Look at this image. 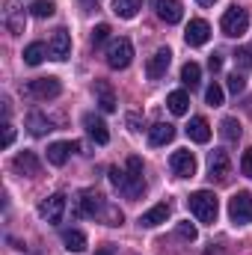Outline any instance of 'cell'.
<instances>
[{
	"label": "cell",
	"instance_id": "6da1fadb",
	"mask_svg": "<svg viewBox=\"0 0 252 255\" xmlns=\"http://www.w3.org/2000/svg\"><path fill=\"white\" fill-rule=\"evenodd\" d=\"M187 208H190V214L199 220V223H217V214H220V202H217V196L211 190H196V193H190V199H187Z\"/></svg>",
	"mask_w": 252,
	"mask_h": 255
},
{
	"label": "cell",
	"instance_id": "7a4b0ae2",
	"mask_svg": "<svg viewBox=\"0 0 252 255\" xmlns=\"http://www.w3.org/2000/svg\"><path fill=\"white\" fill-rule=\"evenodd\" d=\"M247 27H250V12L244 6H229L223 12V18H220V30L229 39H241L247 33Z\"/></svg>",
	"mask_w": 252,
	"mask_h": 255
},
{
	"label": "cell",
	"instance_id": "3957f363",
	"mask_svg": "<svg viewBox=\"0 0 252 255\" xmlns=\"http://www.w3.org/2000/svg\"><path fill=\"white\" fill-rule=\"evenodd\" d=\"M119 190L125 193L127 199H139L145 193V178H142V160L139 157H127V169H125V181Z\"/></svg>",
	"mask_w": 252,
	"mask_h": 255
},
{
	"label": "cell",
	"instance_id": "277c9868",
	"mask_svg": "<svg viewBox=\"0 0 252 255\" xmlns=\"http://www.w3.org/2000/svg\"><path fill=\"white\" fill-rule=\"evenodd\" d=\"M130 63H133V45H130V39H125V36L113 39L110 48H107V65L116 68V71H122Z\"/></svg>",
	"mask_w": 252,
	"mask_h": 255
},
{
	"label": "cell",
	"instance_id": "5b68a950",
	"mask_svg": "<svg viewBox=\"0 0 252 255\" xmlns=\"http://www.w3.org/2000/svg\"><path fill=\"white\" fill-rule=\"evenodd\" d=\"M229 217H232L235 226H247V223H252V193L241 190V193H235V196L229 199Z\"/></svg>",
	"mask_w": 252,
	"mask_h": 255
},
{
	"label": "cell",
	"instance_id": "8992f818",
	"mask_svg": "<svg viewBox=\"0 0 252 255\" xmlns=\"http://www.w3.org/2000/svg\"><path fill=\"white\" fill-rule=\"evenodd\" d=\"M27 92L33 98H39V101H48V98H57L63 92V83L57 77H36V80L27 83Z\"/></svg>",
	"mask_w": 252,
	"mask_h": 255
},
{
	"label": "cell",
	"instance_id": "52a82bcc",
	"mask_svg": "<svg viewBox=\"0 0 252 255\" xmlns=\"http://www.w3.org/2000/svg\"><path fill=\"white\" fill-rule=\"evenodd\" d=\"M3 24L12 36H21L24 27H27V18H24V6L18 0H6V9H3Z\"/></svg>",
	"mask_w": 252,
	"mask_h": 255
},
{
	"label": "cell",
	"instance_id": "ba28073f",
	"mask_svg": "<svg viewBox=\"0 0 252 255\" xmlns=\"http://www.w3.org/2000/svg\"><path fill=\"white\" fill-rule=\"evenodd\" d=\"M104 208H107V202L98 190H83L80 199H77V214L80 217H98V214H104Z\"/></svg>",
	"mask_w": 252,
	"mask_h": 255
},
{
	"label": "cell",
	"instance_id": "9c48e42d",
	"mask_svg": "<svg viewBox=\"0 0 252 255\" xmlns=\"http://www.w3.org/2000/svg\"><path fill=\"white\" fill-rule=\"evenodd\" d=\"M169 166H172V172H175L178 178H193V175H196V157H193V151H187V148L172 151Z\"/></svg>",
	"mask_w": 252,
	"mask_h": 255
},
{
	"label": "cell",
	"instance_id": "30bf717a",
	"mask_svg": "<svg viewBox=\"0 0 252 255\" xmlns=\"http://www.w3.org/2000/svg\"><path fill=\"white\" fill-rule=\"evenodd\" d=\"M229 172H232V160H229V154L220 151V148H214L211 157H208V175H211L214 181H226Z\"/></svg>",
	"mask_w": 252,
	"mask_h": 255
},
{
	"label": "cell",
	"instance_id": "8fae6325",
	"mask_svg": "<svg viewBox=\"0 0 252 255\" xmlns=\"http://www.w3.org/2000/svg\"><path fill=\"white\" fill-rule=\"evenodd\" d=\"M39 214H42V220H48V223H60L63 214H65V196L63 193L48 196V199L39 205Z\"/></svg>",
	"mask_w": 252,
	"mask_h": 255
},
{
	"label": "cell",
	"instance_id": "7c38bea8",
	"mask_svg": "<svg viewBox=\"0 0 252 255\" xmlns=\"http://www.w3.org/2000/svg\"><path fill=\"white\" fill-rule=\"evenodd\" d=\"M154 12H157V18L166 21V24H178V21L184 18L181 0H154Z\"/></svg>",
	"mask_w": 252,
	"mask_h": 255
},
{
	"label": "cell",
	"instance_id": "4fadbf2b",
	"mask_svg": "<svg viewBox=\"0 0 252 255\" xmlns=\"http://www.w3.org/2000/svg\"><path fill=\"white\" fill-rule=\"evenodd\" d=\"M184 39H187L190 48H202V45L211 39V27H208V21L193 18V21L187 24V30H184Z\"/></svg>",
	"mask_w": 252,
	"mask_h": 255
},
{
	"label": "cell",
	"instance_id": "5bb4252c",
	"mask_svg": "<svg viewBox=\"0 0 252 255\" xmlns=\"http://www.w3.org/2000/svg\"><path fill=\"white\" fill-rule=\"evenodd\" d=\"M169 63H172V51H169V48H160V51H154V57H148V63H145V74H148L151 80H157V77L166 74Z\"/></svg>",
	"mask_w": 252,
	"mask_h": 255
},
{
	"label": "cell",
	"instance_id": "9a60e30c",
	"mask_svg": "<svg viewBox=\"0 0 252 255\" xmlns=\"http://www.w3.org/2000/svg\"><path fill=\"white\" fill-rule=\"evenodd\" d=\"M169 214H172L169 202H157L154 208H148V211L139 217V226H142V229H154V226L166 223V220H169Z\"/></svg>",
	"mask_w": 252,
	"mask_h": 255
},
{
	"label": "cell",
	"instance_id": "2e32d148",
	"mask_svg": "<svg viewBox=\"0 0 252 255\" xmlns=\"http://www.w3.org/2000/svg\"><path fill=\"white\" fill-rule=\"evenodd\" d=\"M83 128H86V133H89L98 145H107V142H110V130L104 125V119H98L95 113H86V116H83Z\"/></svg>",
	"mask_w": 252,
	"mask_h": 255
},
{
	"label": "cell",
	"instance_id": "e0dca14e",
	"mask_svg": "<svg viewBox=\"0 0 252 255\" xmlns=\"http://www.w3.org/2000/svg\"><path fill=\"white\" fill-rule=\"evenodd\" d=\"M48 48H51L54 60H65V57L71 54V36H68V30H65V27H57V30H54V36H51Z\"/></svg>",
	"mask_w": 252,
	"mask_h": 255
},
{
	"label": "cell",
	"instance_id": "ac0fdd59",
	"mask_svg": "<svg viewBox=\"0 0 252 255\" xmlns=\"http://www.w3.org/2000/svg\"><path fill=\"white\" fill-rule=\"evenodd\" d=\"M12 166H15L21 175H30V178H36V175L42 172V163H39V157H36L33 151H18L15 160H12Z\"/></svg>",
	"mask_w": 252,
	"mask_h": 255
},
{
	"label": "cell",
	"instance_id": "d6986e66",
	"mask_svg": "<svg viewBox=\"0 0 252 255\" xmlns=\"http://www.w3.org/2000/svg\"><path fill=\"white\" fill-rule=\"evenodd\" d=\"M187 136L193 142H199V145H205L208 139H211V125H208V119L205 116H193L187 125Z\"/></svg>",
	"mask_w": 252,
	"mask_h": 255
},
{
	"label": "cell",
	"instance_id": "ffe728a7",
	"mask_svg": "<svg viewBox=\"0 0 252 255\" xmlns=\"http://www.w3.org/2000/svg\"><path fill=\"white\" fill-rule=\"evenodd\" d=\"M71 151H80V142H54V145L48 148V163L63 166L65 160H68V154H71Z\"/></svg>",
	"mask_w": 252,
	"mask_h": 255
},
{
	"label": "cell",
	"instance_id": "44dd1931",
	"mask_svg": "<svg viewBox=\"0 0 252 255\" xmlns=\"http://www.w3.org/2000/svg\"><path fill=\"white\" fill-rule=\"evenodd\" d=\"M172 139H175V125H169V122H157L148 130V142L151 145H166Z\"/></svg>",
	"mask_w": 252,
	"mask_h": 255
},
{
	"label": "cell",
	"instance_id": "7402d4cb",
	"mask_svg": "<svg viewBox=\"0 0 252 255\" xmlns=\"http://www.w3.org/2000/svg\"><path fill=\"white\" fill-rule=\"evenodd\" d=\"M95 92H98V107H101L104 113H113V110H116V95H113L110 83L98 80V83H95Z\"/></svg>",
	"mask_w": 252,
	"mask_h": 255
},
{
	"label": "cell",
	"instance_id": "603a6c76",
	"mask_svg": "<svg viewBox=\"0 0 252 255\" xmlns=\"http://www.w3.org/2000/svg\"><path fill=\"white\" fill-rule=\"evenodd\" d=\"M27 128H30V133H33V136H45L48 130H54V125H51V119H48L45 113H39V110L27 116Z\"/></svg>",
	"mask_w": 252,
	"mask_h": 255
},
{
	"label": "cell",
	"instance_id": "cb8c5ba5",
	"mask_svg": "<svg viewBox=\"0 0 252 255\" xmlns=\"http://www.w3.org/2000/svg\"><path fill=\"white\" fill-rule=\"evenodd\" d=\"M166 107L175 113V116H184L190 107V95L184 89H175V92H169V98H166Z\"/></svg>",
	"mask_w": 252,
	"mask_h": 255
},
{
	"label": "cell",
	"instance_id": "d4e9b609",
	"mask_svg": "<svg viewBox=\"0 0 252 255\" xmlns=\"http://www.w3.org/2000/svg\"><path fill=\"white\" fill-rule=\"evenodd\" d=\"M63 244H65V250H71V253H83L86 250V235L80 229H65Z\"/></svg>",
	"mask_w": 252,
	"mask_h": 255
},
{
	"label": "cell",
	"instance_id": "484cf974",
	"mask_svg": "<svg viewBox=\"0 0 252 255\" xmlns=\"http://www.w3.org/2000/svg\"><path fill=\"white\" fill-rule=\"evenodd\" d=\"M142 9V0H113V15H119V18H133L136 12Z\"/></svg>",
	"mask_w": 252,
	"mask_h": 255
},
{
	"label": "cell",
	"instance_id": "4316f807",
	"mask_svg": "<svg viewBox=\"0 0 252 255\" xmlns=\"http://www.w3.org/2000/svg\"><path fill=\"white\" fill-rule=\"evenodd\" d=\"M48 51H51V48H45L42 42H33V45L24 48V63L27 65H39L45 57H48Z\"/></svg>",
	"mask_w": 252,
	"mask_h": 255
},
{
	"label": "cell",
	"instance_id": "83f0119b",
	"mask_svg": "<svg viewBox=\"0 0 252 255\" xmlns=\"http://www.w3.org/2000/svg\"><path fill=\"white\" fill-rule=\"evenodd\" d=\"M220 133H223V139L235 142V139H241L244 128H241V122H238L235 116H226V119H223V125H220Z\"/></svg>",
	"mask_w": 252,
	"mask_h": 255
},
{
	"label": "cell",
	"instance_id": "f1b7e54d",
	"mask_svg": "<svg viewBox=\"0 0 252 255\" xmlns=\"http://www.w3.org/2000/svg\"><path fill=\"white\" fill-rule=\"evenodd\" d=\"M199 80H202V68H199L196 63H184V68H181V83L190 86V89H196Z\"/></svg>",
	"mask_w": 252,
	"mask_h": 255
},
{
	"label": "cell",
	"instance_id": "f546056e",
	"mask_svg": "<svg viewBox=\"0 0 252 255\" xmlns=\"http://www.w3.org/2000/svg\"><path fill=\"white\" fill-rule=\"evenodd\" d=\"M54 12H57V6H54L51 0H36V3L30 6V15H33V18H51Z\"/></svg>",
	"mask_w": 252,
	"mask_h": 255
},
{
	"label": "cell",
	"instance_id": "4dcf8cb0",
	"mask_svg": "<svg viewBox=\"0 0 252 255\" xmlns=\"http://www.w3.org/2000/svg\"><path fill=\"white\" fill-rule=\"evenodd\" d=\"M205 98H208L211 107H220V104H223V86H220V83H211V86L205 89Z\"/></svg>",
	"mask_w": 252,
	"mask_h": 255
},
{
	"label": "cell",
	"instance_id": "1f68e13d",
	"mask_svg": "<svg viewBox=\"0 0 252 255\" xmlns=\"http://www.w3.org/2000/svg\"><path fill=\"white\" fill-rule=\"evenodd\" d=\"M226 86H229V92H235V95H241L244 89H247V80H244V74H229V80H226Z\"/></svg>",
	"mask_w": 252,
	"mask_h": 255
},
{
	"label": "cell",
	"instance_id": "d6a6232c",
	"mask_svg": "<svg viewBox=\"0 0 252 255\" xmlns=\"http://www.w3.org/2000/svg\"><path fill=\"white\" fill-rule=\"evenodd\" d=\"M110 39V24H98L95 30H92V45L98 48V45H104Z\"/></svg>",
	"mask_w": 252,
	"mask_h": 255
},
{
	"label": "cell",
	"instance_id": "836d02e7",
	"mask_svg": "<svg viewBox=\"0 0 252 255\" xmlns=\"http://www.w3.org/2000/svg\"><path fill=\"white\" fill-rule=\"evenodd\" d=\"M104 220H107V226H122L125 217H122V211H119L116 205H107V208H104Z\"/></svg>",
	"mask_w": 252,
	"mask_h": 255
},
{
	"label": "cell",
	"instance_id": "e575fe53",
	"mask_svg": "<svg viewBox=\"0 0 252 255\" xmlns=\"http://www.w3.org/2000/svg\"><path fill=\"white\" fill-rule=\"evenodd\" d=\"M235 63L241 65V68H247V71H252V51H250V48H238Z\"/></svg>",
	"mask_w": 252,
	"mask_h": 255
},
{
	"label": "cell",
	"instance_id": "d590c367",
	"mask_svg": "<svg viewBox=\"0 0 252 255\" xmlns=\"http://www.w3.org/2000/svg\"><path fill=\"white\" fill-rule=\"evenodd\" d=\"M175 232H178V238H184V241H196V235H199V232H196V226H193L190 220L178 223V229H175Z\"/></svg>",
	"mask_w": 252,
	"mask_h": 255
},
{
	"label": "cell",
	"instance_id": "8d00e7d4",
	"mask_svg": "<svg viewBox=\"0 0 252 255\" xmlns=\"http://www.w3.org/2000/svg\"><path fill=\"white\" fill-rule=\"evenodd\" d=\"M107 175H110V184L119 190V187H122V181H125V169H119V166H110V172H107Z\"/></svg>",
	"mask_w": 252,
	"mask_h": 255
},
{
	"label": "cell",
	"instance_id": "74e56055",
	"mask_svg": "<svg viewBox=\"0 0 252 255\" xmlns=\"http://www.w3.org/2000/svg\"><path fill=\"white\" fill-rule=\"evenodd\" d=\"M241 172H244L247 178H252V148H247L244 157H241Z\"/></svg>",
	"mask_w": 252,
	"mask_h": 255
},
{
	"label": "cell",
	"instance_id": "f35d334b",
	"mask_svg": "<svg viewBox=\"0 0 252 255\" xmlns=\"http://www.w3.org/2000/svg\"><path fill=\"white\" fill-rule=\"evenodd\" d=\"M12 142H15V128L9 122H3V148H9Z\"/></svg>",
	"mask_w": 252,
	"mask_h": 255
},
{
	"label": "cell",
	"instance_id": "ab89813d",
	"mask_svg": "<svg viewBox=\"0 0 252 255\" xmlns=\"http://www.w3.org/2000/svg\"><path fill=\"white\" fill-rule=\"evenodd\" d=\"M127 128H130V130H133V133H136V130H142V119H139V116H136V113H127Z\"/></svg>",
	"mask_w": 252,
	"mask_h": 255
},
{
	"label": "cell",
	"instance_id": "60d3db41",
	"mask_svg": "<svg viewBox=\"0 0 252 255\" xmlns=\"http://www.w3.org/2000/svg\"><path fill=\"white\" fill-rule=\"evenodd\" d=\"M208 68H211V71H220V68H223V54H211V57H208Z\"/></svg>",
	"mask_w": 252,
	"mask_h": 255
},
{
	"label": "cell",
	"instance_id": "b9f144b4",
	"mask_svg": "<svg viewBox=\"0 0 252 255\" xmlns=\"http://www.w3.org/2000/svg\"><path fill=\"white\" fill-rule=\"evenodd\" d=\"M80 3H83V9H86V12H89V9H95V6H98V0H80Z\"/></svg>",
	"mask_w": 252,
	"mask_h": 255
},
{
	"label": "cell",
	"instance_id": "7bdbcfd3",
	"mask_svg": "<svg viewBox=\"0 0 252 255\" xmlns=\"http://www.w3.org/2000/svg\"><path fill=\"white\" fill-rule=\"evenodd\" d=\"M95 255H113V247H104V250H98Z\"/></svg>",
	"mask_w": 252,
	"mask_h": 255
},
{
	"label": "cell",
	"instance_id": "ee69618b",
	"mask_svg": "<svg viewBox=\"0 0 252 255\" xmlns=\"http://www.w3.org/2000/svg\"><path fill=\"white\" fill-rule=\"evenodd\" d=\"M199 3H205V6H211V3H217V0H199Z\"/></svg>",
	"mask_w": 252,
	"mask_h": 255
}]
</instances>
